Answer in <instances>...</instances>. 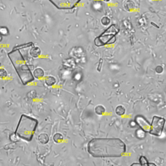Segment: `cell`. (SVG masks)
<instances>
[{
	"mask_svg": "<svg viewBox=\"0 0 166 166\" xmlns=\"http://www.w3.org/2000/svg\"><path fill=\"white\" fill-rule=\"evenodd\" d=\"M120 32V28L116 24L109 25V27L102 32L100 36L95 38L94 43L97 47H104L106 45H111L116 43V36Z\"/></svg>",
	"mask_w": 166,
	"mask_h": 166,
	"instance_id": "cell-4",
	"label": "cell"
},
{
	"mask_svg": "<svg viewBox=\"0 0 166 166\" xmlns=\"http://www.w3.org/2000/svg\"><path fill=\"white\" fill-rule=\"evenodd\" d=\"M139 163L141 166H148L149 161H148V159L145 156L141 155L139 159Z\"/></svg>",
	"mask_w": 166,
	"mask_h": 166,
	"instance_id": "cell-19",
	"label": "cell"
},
{
	"mask_svg": "<svg viewBox=\"0 0 166 166\" xmlns=\"http://www.w3.org/2000/svg\"><path fill=\"white\" fill-rule=\"evenodd\" d=\"M125 9L126 11H129V12H130V11H132L133 9H134V3L133 1H131V0H128V1H126L125 3Z\"/></svg>",
	"mask_w": 166,
	"mask_h": 166,
	"instance_id": "cell-13",
	"label": "cell"
},
{
	"mask_svg": "<svg viewBox=\"0 0 166 166\" xmlns=\"http://www.w3.org/2000/svg\"><path fill=\"white\" fill-rule=\"evenodd\" d=\"M49 2L59 10H70L74 8L81 0H49Z\"/></svg>",
	"mask_w": 166,
	"mask_h": 166,
	"instance_id": "cell-6",
	"label": "cell"
},
{
	"mask_svg": "<svg viewBox=\"0 0 166 166\" xmlns=\"http://www.w3.org/2000/svg\"><path fill=\"white\" fill-rule=\"evenodd\" d=\"M135 165H139V163H134V164H132V165H131V166H135Z\"/></svg>",
	"mask_w": 166,
	"mask_h": 166,
	"instance_id": "cell-29",
	"label": "cell"
},
{
	"mask_svg": "<svg viewBox=\"0 0 166 166\" xmlns=\"http://www.w3.org/2000/svg\"><path fill=\"white\" fill-rule=\"evenodd\" d=\"M135 135H136V137L138 138V139H144L145 137V135H146V132L144 131L142 129H138L136 131H135Z\"/></svg>",
	"mask_w": 166,
	"mask_h": 166,
	"instance_id": "cell-17",
	"label": "cell"
},
{
	"mask_svg": "<svg viewBox=\"0 0 166 166\" xmlns=\"http://www.w3.org/2000/svg\"><path fill=\"white\" fill-rule=\"evenodd\" d=\"M101 22H102V24L103 25V26H105V27H108V26L111 24V19H110L107 16H104L102 18V19H101Z\"/></svg>",
	"mask_w": 166,
	"mask_h": 166,
	"instance_id": "cell-20",
	"label": "cell"
},
{
	"mask_svg": "<svg viewBox=\"0 0 166 166\" xmlns=\"http://www.w3.org/2000/svg\"><path fill=\"white\" fill-rule=\"evenodd\" d=\"M155 71V72L157 74H161V73H163V71H164V68H163L162 66H157Z\"/></svg>",
	"mask_w": 166,
	"mask_h": 166,
	"instance_id": "cell-25",
	"label": "cell"
},
{
	"mask_svg": "<svg viewBox=\"0 0 166 166\" xmlns=\"http://www.w3.org/2000/svg\"><path fill=\"white\" fill-rule=\"evenodd\" d=\"M0 35L1 36L8 35V29L5 27H0Z\"/></svg>",
	"mask_w": 166,
	"mask_h": 166,
	"instance_id": "cell-23",
	"label": "cell"
},
{
	"mask_svg": "<svg viewBox=\"0 0 166 166\" xmlns=\"http://www.w3.org/2000/svg\"><path fill=\"white\" fill-rule=\"evenodd\" d=\"M129 125L130 126V127H136L137 126V124H136V122L134 120H130V123H129Z\"/></svg>",
	"mask_w": 166,
	"mask_h": 166,
	"instance_id": "cell-27",
	"label": "cell"
},
{
	"mask_svg": "<svg viewBox=\"0 0 166 166\" xmlns=\"http://www.w3.org/2000/svg\"><path fill=\"white\" fill-rule=\"evenodd\" d=\"M102 1H104V2H106V3H108V2H110L111 0H102Z\"/></svg>",
	"mask_w": 166,
	"mask_h": 166,
	"instance_id": "cell-31",
	"label": "cell"
},
{
	"mask_svg": "<svg viewBox=\"0 0 166 166\" xmlns=\"http://www.w3.org/2000/svg\"><path fill=\"white\" fill-rule=\"evenodd\" d=\"M165 119L164 117H160L158 116H154L152 118L151 123H150V130L149 132L150 134L154 136H160L164 129H165Z\"/></svg>",
	"mask_w": 166,
	"mask_h": 166,
	"instance_id": "cell-5",
	"label": "cell"
},
{
	"mask_svg": "<svg viewBox=\"0 0 166 166\" xmlns=\"http://www.w3.org/2000/svg\"><path fill=\"white\" fill-rule=\"evenodd\" d=\"M38 120L36 118L22 114L18 120L14 133L22 140L31 141L38 128Z\"/></svg>",
	"mask_w": 166,
	"mask_h": 166,
	"instance_id": "cell-3",
	"label": "cell"
},
{
	"mask_svg": "<svg viewBox=\"0 0 166 166\" xmlns=\"http://www.w3.org/2000/svg\"><path fill=\"white\" fill-rule=\"evenodd\" d=\"M116 113L119 116H122L125 114V108L123 106H118L116 108Z\"/></svg>",
	"mask_w": 166,
	"mask_h": 166,
	"instance_id": "cell-16",
	"label": "cell"
},
{
	"mask_svg": "<svg viewBox=\"0 0 166 166\" xmlns=\"http://www.w3.org/2000/svg\"><path fill=\"white\" fill-rule=\"evenodd\" d=\"M62 140H63V135L61 134V133H56V134H54L53 135V141L55 143H61V142H62Z\"/></svg>",
	"mask_w": 166,
	"mask_h": 166,
	"instance_id": "cell-18",
	"label": "cell"
},
{
	"mask_svg": "<svg viewBox=\"0 0 166 166\" xmlns=\"http://www.w3.org/2000/svg\"><path fill=\"white\" fill-rule=\"evenodd\" d=\"M103 63V59H100V62L98 63V67H97V71H102V66Z\"/></svg>",
	"mask_w": 166,
	"mask_h": 166,
	"instance_id": "cell-26",
	"label": "cell"
},
{
	"mask_svg": "<svg viewBox=\"0 0 166 166\" xmlns=\"http://www.w3.org/2000/svg\"><path fill=\"white\" fill-rule=\"evenodd\" d=\"M134 121L137 124V126H139V128L142 129L146 133L149 132L150 123L145 116H136L135 118H134Z\"/></svg>",
	"mask_w": 166,
	"mask_h": 166,
	"instance_id": "cell-7",
	"label": "cell"
},
{
	"mask_svg": "<svg viewBox=\"0 0 166 166\" xmlns=\"http://www.w3.org/2000/svg\"><path fill=\"white\" fill-rule=\"evenodd\" d=\"M76 61L73 58L66 59L64 62H63V63H62V66L64 67V68L70 70L73 69L76 67Z\"/></svg>",
	"mask_w": 166,
	"mask_h": 166,
	"instance_id": "cell-8",
	"label": "cell"
},
{
	"mask_svg": "<svg viewBox=\"0 0 166 166\" xmlns=\"http://www.w3.org/2000/svg\"><path fill=\"white\" fill-rule=\"evenodd\" d=\"M44 83L47 86H53L57 83V79L53 76H47L44 78Z\"/></svg>",
	"mask_w": 166,
	"mask_h": 166,
	"instance_id": "cell-11",
	"label": "cell"
},
{
	"mask_svg": "<svg viewBox=\"0 0 166 166\" xmlns=\"http://www.w3.org/2000/svg\"><path fill=\"white\" fill-rule=\"evenodd\" d=\"M29 54H30V56L32 57V58H38L42 54V50L38 47L32 46L31 49H30V51H29Z\"/></svg>",
	"mask_w": 166,
	"mask_h": 166,
	"instance_id": "cell-9",
	"label": "cell"
},
{
	"mask_svg": "<svg viewBox=\"0 0 166 166\" xmlns=\"http://www.w3.org/2000/svg\"><path fill=\"white\" fill-rule=\"evenodd\" d=\"M86 150L94 158H120L126 153V145L119 138H94Z\"/></svg>",
	"mask_w": 166,
	"mask_h": 166,
	"instance_id": "cell-1",
	"label": "cell"
},
{
	"mask_svg": "<svg viewBox=\"0 0 166 166\" xmlns=\"http://www.w3.org/2000/svg\"><path fill=\"white\" fill-rule=\"evenodd\" d=\"M95 113L98 116H102L106 113V108L102 105H98L95 107Z\"/></svg>",
	"mask_w": 166,
	"mask_h": 166,
	"instance_id": "cell-15",
	"label": "cell"
},
{
	"mask_svg": "<svg viewBox=\"0 0 166 166\" xmlns=\"http://www.w3.org/2000/svg\"><path fill=\"white\" fill-rule=\"evenodd\" d=\"M38 139L40 143H42L43 145H46L49 142V135L46 133H42L38 135Z\"/></svg>",
	"mask_w": 166,
	"mask_h": 166,
	"instance_id": "cell-12",
	"label": "cell"
},
{
	"mask_svg": "<svg viewBox=\"0 0 166 166\" xmlns=\"http://www.w3.org/2000/svg\"><path fill=\"white\" fill-rule=\"evenodd\" d=\"M30 100H33V99H35L36 97H37V92L36 91H30L28 93H27V96Z\"/></svg>",
	"mask_w": 166,
	"mask_h": 166,
	"instance_id": "cell-24",
	"label": "cell"
},
{
	"mask_svg": "<svg viewBox=\"0 0 166 166\" xmlns=\"http://www.w3.org/2000/svg\"><path fill=\"white\" fill-rule=\"evenodd\" d=\"M8 71L4 68L0 67V79H4L8 76Z\"/></svg>",
	"mask_w": 166,
	"mask_h": 166,
	"instance_id": "cell-22",
	"label": "cell"
},
{
	"mask_svg": "<svg viewBox=\"0 0 166 166\" xmlns=\"http://www.w3.org/2000/svg\"><path fill=\"white\" fill-rule=\"evenodd\" d=\"M2 40H3V36H1V35H0V43L2 42Z\"/></svg>",
	"mask_w": 166,
	"mask_h": 166,
	"instance_id": "cell-30",
	"label": "cell"
},
{
	"mask_svg": "<svg viewBox=\"0 0 166 166\" xmlns=\"http://www.w3.org/2000/svg\"><path fill=\"white\" fill-rule=\"evenodd\" d=\"M0 67H1V62H0Z\"/></svg>",
	"mask_w": 166,
	"mask_h": 166,
	"instance_id": "cell-32",
	"label": "cell"
},
{
	"mask_svg": "<svg viewBox=\"0 0 166 166\" xmlns=\"http://www.w3.org/2000/svg\"><path fill=\"white\" fill-rule=\"evenodd\" d=\"M32 75L34 76V78L36 79H42L44 75H45V71L43 68L41 67H37L35 69L33 70L32 71Z\"/></svg>",
	"mask_w": 166,
	"mask_h": 166,
	"instance_id": "cell-10",
	"label": "cell"
},
{
	"mask_svg": "<svg viewBox=\"0 0 166 166\" xmlns=\"http://www.w3.org/2000/svg\"><path fill=\"white\" fill-rule=\"evenodd\" d=\"M8 57L10 59L22 85L26 86L34 81L35 78L32 75V71L20 50L13 49L10 53H8Z\"/></svg>",
	"mask_w": 166,
	"mask_h": 166,
	"instance_id": "cell-2",
	"label": "cell"
},
{
	"mask_svg": "<svg viewBox=\"0 0 166 166\" xmlns=\"http://www.w3.org/2000/svg\"><path fill=\"white\" fill-rule=\"evenodd\" d=\"M148 166H157L155 164H154V163H149L148 164Z\"/></svg>",
	"mask_w": 166,
	"mask_h": 166,
	"instance_id": "cell-28",
	"label": "cell"
},
{
	"mask_svg": "<svg viewBox=\"0 0 166 166\" xmlns=\"http://www.w3.org/2000/svg\"><path fill=\"white\" fill-rule=\"evenodd\" d=\"M32 46H34V44L32 43H23L21 45H17L13 49H17V50H22V49L28 48H32Z\"/></svg>",
	"mask_w": 166,
	"mask_h": 166,
	"instance_id": "cell-14",
	"label": "cell"
},
{
	"mask_svg": "<svg viewBox=\"0 0 166 166\" xmlns=\"http://www.w3.org/2000/svg\"><path fill=\"white\" fill-rule=\"evenodd\" d=\"M9 139H10L12 142L15 143V142H18V141L20 140V138H19L15 133H12V134L9 135Z\"/></svg>",
	"mask_w": 166,
	"mask_h": 166,
	"instance_id": "cell-21",
	"label": "cell"
}]
</instances>
